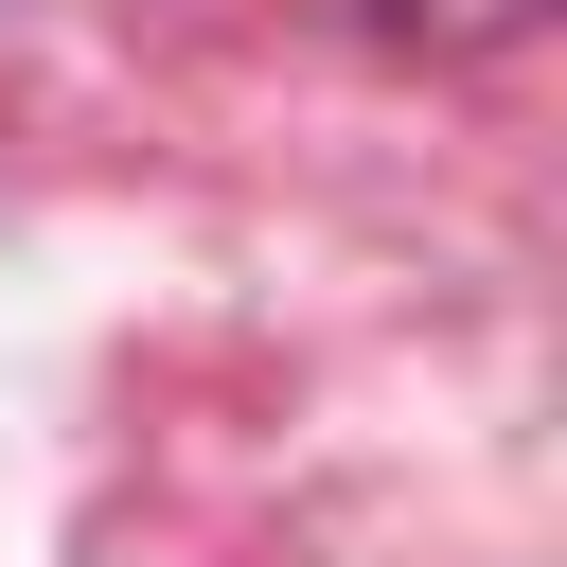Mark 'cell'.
Instances as JSON below:
<instances>
[{
    "mask_svg": "<svg viewBox=\"0 0 567 567\" xmlns=\"http://www.w3.org/2000/svg\"><path fill=\"white\" fill-rule=\"evenodd\" d=\"M372 18H390L408 53H496V35H532L549 0H372Z\"/></svg>",
    "mask_w": 567,
    "mask_h": 567,
    "instance_id": "6da1fadb",
    "label": "cell"
}]
</instances>
